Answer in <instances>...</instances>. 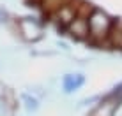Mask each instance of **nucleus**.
Masks as SVG:
<instances>
[{
    "label": "nucleus",
    "instance_id": "f257e3e1",
    "mask_svg": "<svg viewBox=\"0 0 122 116\" xmlns=\"http://www.w3.org/2000/svg\"><path fill=\"white\" fill-rule=\"evenodd\" d=\"M113 25V18L108 16L104 11L94 7V11L89 16V44L94 48H106V40L110 35Z\"/></svg>",
    "mask_w": 122,
    "mask_h": 116
},
{
    "label": "nucleus",
    "instance_id": "f03ea898",
    "mask_svg": "<svg viewBox=\"0 0 122 116\" xmlns=\"http://www.w3.org/2000/svg\"><path fill=\"white\" fill-rule=\"evenodd\" d=\"M92 11H94V7H92L90 4L81 2L78 16L64 30V34H67L71 39L78 40V42H89V16H90Z\"/></svg>",
    "mask_w": 122,
    "mask_h": 116
},
{
    "label": "nucleus",
    "instance_id": "7ed1b4c3",
    "mask_svg": "<svg viewBox=\"0 0 122 116\" xmlns=\"http://www.w3.org/2000/svg\"><path fill=\"white\" fill-rule=\"evenodd\" d=\"M87 76L83 72H66L64 76H60V93L66 97L78 93L80 90L85 86Z\"/></svg>",
    "mask_w": 122,
    "mask_h": 116
},
{
    "label": "nucleus",
    "instance_id": "20e7f679",
    "mask_svg": "<svg viewBox=\"0 0 122 116\" xmlns=\"http://www.w3.org/2000/svg\"><path fill=\"white\" fill-rule=\"evenodd\" d=\"M106 48L113 51H122V19H113L110 35L106 40Z\"/></svg>",
    "mask_w": 122,
    "mask_h": 116
},
{
    "label": "nucleus",
    "instance_id": "39448f33",
    "mask_svg": "<svg viewBox=\"0 0 122 116\" xmlns=\"http://www.w3.org/2000/svg\"><path fill=\"white\" fill-rule=\"evenodd\" d=\"M69 2L71 0H41V5H43V11L46 14L51 16V14H55L60 7H64L66 4H69Z\"/></svg>",
    "mask_w": 122,
    "mask_h": 116
},
{
    "label": "nucleus",
    "instance_id": "423d86ee",
    "mask_svg": "<svg viewBox=\"0 0 122 116\" xmlns=\"http://www.w3.org/2000/svg\"><path fill=\"white\" fill-rule=\"evenodd\" d=\"M27 107L30 111H37L39 109V100H37L36 97H28V100H27Z\"/></svg>",
    "mask_w": 122,
    "mask_h": 116
}]
</instances>
